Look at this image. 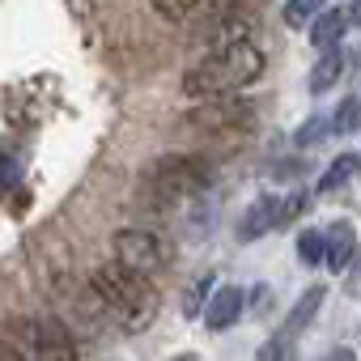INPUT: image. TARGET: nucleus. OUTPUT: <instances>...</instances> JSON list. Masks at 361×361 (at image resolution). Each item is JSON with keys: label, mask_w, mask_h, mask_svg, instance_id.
<instances>
[{"label": "nucleus", "mask_w": 361, "mask_h": 361, "mask_svg": "<svg viewBox=\"0 0 361 361\" xmlns=\"http://www.w3.org/2000/svg\"><path fill=\"white\" fill-rule=\"evenodd\" d=\"M90 285L98 293V306L119 319L128 331H140L153 314H157V293L149 285V272H136L128 268L123 259H111V264H98L90 272Z\"/></svg>", "instance_id": "1"}, {"label": "nucleus", "mask_w": 361, "mask_h": 361, "mask_svg": "<svg viewBox=\"0 0 361 361\" xmlns=\"http://www.w3.org/2000/svg\"><path fill=\"white\" fill-rule=\"evenodd\" d=\"M268 68L264 51L247 39V43H234V47H221L213 56H204L196 68L183 73V94L192 98H221V94H234L251 81H259Z\"/></svg>", "instance_id": "2"}, {"label": "nucleus", "mask_w": 361, "mask_h": 361, "mask_svg": "<svg viewBox=\"0 0 361 361\" xmlns=\"http://www.w3.org/2000/svg\"><path fill=\"white\" fill-rule=\"evenodd\" d=\"M213 178V166L204 157H188V153H166L145 170V192H153L157 200H183L192 192H200Z\"/></svg>", "instance_id": "3"}, {"label": "nucleus", "mask_w": 361, "mask_h": 361, "mask_svg": "<svg viewBox=\"0 0 361 361\" xmlns=\"http://www.w3.org/2000/svg\"><path fill=\"white\" fill-rule=\"evenodd\" d=\"M188 123L200 128V132H251L255 128V106L243 102V98H234V94L200 98L188 111Z\"/></svg>", "instance_id": "4"}, {"label": "nucleus", "mask_w": 361, "mask_h": 361, "mask_svg": "<svg viewBox=\"0 0 361 361\" xmlns=\"http://www.w3.org/2000/svg\"><path fill=\"white\" fill-rule=\"evenodd\" d=\"M115 259H123L136 272H157L161 268V243L149 230H119L115 234Z\"/></svg>", "instance_id": "5"}, {"label": "nucleus", "mask_w": 361, "mask_h": 361, "mask_svg": "<svg viewBox=\"0 0 361 361\" xmlns=\"http://www.w3.org/2000/svg\"><path fill=\"white\" fill-rule=\"evenodd\" d=\"M243 310H247L243 289H238V285H221V289H213V298H209V306H204V327H209V331H230Z\"/></svg>", "instance_id": "6"}, {"label": "nucleus", "mask_w": 361, "mask_h": 361, "mask_svg": "<svg viewBox=\"0 0 361 361\" xmlns=\"http://www.w3.org/2000/svg\"><path fill=\"white\" fill-rule=\"evenodd\" d=\"M251 35H255V18H251L247 9H234V13H226V18H217V22L209 26V47L221 51V47L247 43Z\"/></svg>", "instance_id": "7"}, {"label": "nucleus", "mask_w": 361, "mask_h": 361, "mask_svg": "<svg viewBox=\"0 0 361 361\" xmlns=\"http://www.w3.org/2000/svg\"><path fill=\"white\" fill-rule=\"evenodd\" d=\"M281 226V196H259L251 209H247V217H243V226H238V238L243 243H255V238H264L268 230H276Z\"/></svg>", "instance_id": "8"}, {"label": "nucleus", "mask_w": 361, "mask_h": 361, "mask_svg": "<svg viewBox=\"0 0 361 361\" xmlns=\"http://www.w3.org/2000/svg\"><path fill=\"white\" fill-rule=\"evenodd\" d=\"M327 268L340 276V272H348V264H353V255H357V230H353V221H331L327 230Z\"/></svg>", "instance_id": "9"}, {"label": "nucleus", "mask_w": 361, "mask_h": 361, "mask_svg": "<svg viewBox=\"0 0 361 361\" xmlns=\"http://www.w3.org/2000/svg\"><path fill=\"white\" fill-rule=\"evenodd\" d=\"M344 51H340V43L336 47H323L319 51V60H314V68H310V94H327V90H336L340 85V77H344Z\"/></svg>", "instance_id": "10"}, {"label": "nucleus", "mask_w": 361, "mask_h": 361, "mask_svg": "<svg viewBox=\"0 0 361 361\" xmlns=\"http://www.w3.org/2000/svg\"><path fill=\"white\" fill-rule=\"evenodd\" d=\"M348 26H353L348 9H323V13H314V22H310V43H314L319 51H323V47H336Z\"/></svg>", "instance_id": "11"}, {"label": "nucleus", "mask_w": 361, "mask_h": 361, "mask_svg": "<svg viewBox=\"0 0 361 361\" xmlns=\"http://www.w3.org/2000/svg\"><path fill=\"white\" fill-rule=\"evenodd\" d=\"M323 293H327L323 285H310V289H306V293L293 302V310H289V314H285V323H281V336H285V340H293V336H298V331H302V327H306L314 314H319V306H323Z\"/></svg>", "instance_id": "12"}, {"label": "nucleus", "mask_w": 361, "mask_h": 361, "mask_svg": "<svg viewBox=\"0 0 361 361\" xmlns=\"http://www.w3.org/2000/svg\"><path fill=\"white\" fill-rule=\"evenodd\" d=\"M357 166H361V157H357V153H340V157H336V161L327 166V174L319 178V192L327 196V192H336L340 183H348V178H353V170H357Z\"/></svg>", "instance_id": "13"}, {"label": "nucleus", "mask_w": 361, "mask_h": 361, "mask_svg": "<svg viewBox=\"0 0 361 361\" xmlns=\"http://www.w3.org/2000/svg\"><path fill=\"white\" fill-rule=\"evenodd\" d=\"M298 259H302L306 268L323 264V259H327V234H323V230H306V234L298 238Z\"/></svg>", "instance_id": "14"}, {"label": "nucleus", "mask_w": 361, "mask_h": 361, "mask_svg": "<svg viewBox=\"0 0 361 361\" xmlns=\"http://www.w3.org/2000/svg\"><path fill=\"white\" fill-rule=\"evenodd\" d=\"M209 289H213V276H209V272H204L200 281H192V289H188V298H183V314H200V310L209 306V298H213Z\"/></svg>", "instance_id": "15"}, {"label": "nucleus", "mask_w": 361, "mask_h": 361, "mask_svg": "<svg viewBox=\"0 0 361 361\" xmlns=\"http://www.w3.org/2000/svg\"><path fill=\"white\" fill-rule=\"evenodd\" d=\"M331 119H336V123H331L336 132H361V102H357V98H344Z\"/></svg>", "instance_id": "16"}, {"label": "nucleus", "mask_w": 361, "mask_h": 361, "mask_svg": "<svg viewBox=\"0 0 361 361\" xmlns=\"http://www.w3.org/2000/svg\"><path fill=\"white\" fill-rule=\"evenodd\" d=\"M196 5H200V0H153V9H157L166 22H183V18H192Z\"/></svg>", "instance_id": "17"}, {"label": "nucleus", "mask_w": 361, "mask_h": 361, "mask_svg": "<svg viewBox=\"0 0 361 361\" xmlns=\"http://www.w3.org/2000/svg\"><path fill=\"white\" fill-rule=\"evenodd\" d=\"M314 13H319V0H289V5H285V22L298 26V30H302Z\"/></svg>", "instance_id": "18"}, {"label": "nucleus", "mask_w": 361, "mask_h": 361, "mask_svg": "<svg viewBox=\"0 0 361 361\" xmlns=\"http://www.w3.org/2000/svg\"><path fill=\"white\" fill-rule=\"evenodd\" d=\"M323 136H327V123H323L319 115H310V119H306V123L298 128V136H293V140H298V145L306 149V145H319Z\"/></svg>", "instance_id": "19"}, {"label": "nucleus", "mask_w": 361, "mask_h": 361, "mask_svg": "<svg viewBox=\"0 0 361 361\" xmlns=\"http://www.w3.org/2000/svg\"><path fill=\"white\" fill-rule=\"evenodd\" d=\"M306 209H310V196H306V192H293L289 200H281V226L298 221V217H302Z\"/></svg>", "instance_id": "20"}, {"label": "nucleus", "mask_w": 361, "mask_h": 361, "mask_svg": "<svg viewBox=\"0 0 361 361\" xmlns=\"http://www.w3.org/2000/svg\"><path fill=\"white\" fill-rule=\"evenodd\" d=\"M344 289H348V298H361V255H353L348 276H344Z\"/></svg>", "instance_id": "21"}, {"label": "nucleus", "mask_w": 361, "mask_h": 361, "mask_svg": "<svg viewBox=\"0 0 361 361\" xmlns=\"http://www.w3.org/2000/svg\"><path fill=\"white\" fill-rule=\"evenodd\" d=\"M289 353H293V348H289L285 340H272V344H264V348H259V357H264V361H272V357H289Z\"/></svg>", "instance_id": "22"}, {"label": "nucleus", "mask_w": 361, "mask_h": 361, "mask_svg": "<svg viewBox=\"0 0 361 361\" xmlns=\"http://www.w3.org/2000/svg\"><path fill=\"white\" fill-rule=\"evenodd\" d=\"M348 18H353V22H361V0H353V9H348Z\"/></svg>", "instance_id": "23"}, {"label": "nucleus", "mask_w": 361, "mask_h": 361, "mask_svg": "<svg viewBox=\"0 0 361 361\" xmlns=\"http://www.w3.org/2000/svg\"><path fill=\"white\" fill-rule=\"evenodd\" d=\"M357 157H361V153H357Z\"/></svg>", "instance_id": "24"}]
</instances>
